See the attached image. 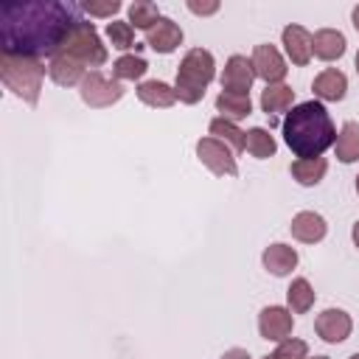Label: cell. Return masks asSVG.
Wrapping results in <instances>:
<instances>
[{
  "label": "cell",
  "mask_w": 359,
  "mask_h": 359,
  "mask_svg": "<svg viewBox=\"0 0 359 359\" xmlns=\"http://www.w3.org/2000/svg\"><path fill=\"white\" fill-rule=\"evenodd\" d=\"M356 194H359V174H356Z\"/></svg>",
  "instance_id": "ab89813d"
},
{
  "label": "cell",
  "mask_w": 359,
  "mask_h": 359,
  "mask_svg": "<svg viewBox=\"0 0 359 359\" xmlns=\"http://www.w3.org/2000/svg\"><path fill=\"white\" fill-rule=\"evenodd\" d=\"M185 8H188L191 14H196V17H210V14H216L222 6H219V0H208V3H199V0H188V3H185Z\"/></svg>",
  "instance_id": "1f68e13d"
},
{
  "label": "cell",
  "mask_w": 359,
  "mask_h": 359,
  "mask_svg": "<svg viewBox=\"0 0 359 359\" xmlns=\"http://www.w3.org/2000/svg\"><path fill=\"white\" fill-rule=\"evenodd\" d=\"M289 171H292V177H294L297 185L311 188V185H317V182L325 177L328 160H325V157H297V160H292Z\"/></svg>",
  "instance_id": "d6986e66"
},
{
  "label": "cell",
  "mask_w": 359,
  "mask_h": 359,
  "mask_svg": "<svg viewBox=\"0 0 359 359\" xmlns=\"http://www.w3.org/2000/svg\"><path fill=\"white\" fill-rule=\"evenodd\" d=\"M280 39H283V48H286V56L292 59V65L303 67L311 62L314 56V48H311V34L297 25V22H289L283 31H280Z\"/></svg>",
  "instance_id": "7c38bea8"
},
{
  "label": "cell",
  "mask_w": 359,
  "mask_h": 359,
  "mask_svg": "<svg viewBox=\"0 0 359 359\" xmlns=\"http://www.w3.org/2000/svg\"><path fill=\"white\" fill-rule=\"evenodd\" d=\"M45 62L34 56H17L0 50V79L6 90H11L17 98H22L28 107L39 104L42 81H45Z\"/></svg>",
  "instance_id": "3957f363"
},
{
  "label": "cell",
  "mask_w": 359,
  "mask_h": 359,
  "mask_svg": "<svg viewBox=\"0 0 359 359\" xmlns=\"http://www.w3.org/2000/svg\"><path fill=\"white\" fill-rule=\"evenodd\" d=\"M53 56L73 59V62H79V65H84V67H101V65L109 59L107 45L101 42V36H98V31H95V25H93L90 20H79V22L70 28V34L62 39V45H59V50H56ZM53 56H50V59H53Z\"/></svg>",
  "instance_id": "5b68a950"
},
{
  "label": "cell",
  "mask_w": 359,
  "mask_h": 359,
  "mask_svg": "<svg viewBox=\"0 0 359 359\" xmlns=\"http://www.w3.org/2000/svg\"><path fill=\"white\" fill-rule=\"evenodd\" d=\"M311 48H314V56L320 62H337L345 53L348 42H345V34L342 31H337V28H320V31L311 34Z\"/></svg>",
  "instance_id": "e0dca14e"
},
{
  "label": "cell",
  "mask_w": 359,
  "mask_h": 359,
  "mask_svg": "<svg viewBox=\"0 0 359 359\" xmlns=\"http://www.w3.org/2000/svg\"><path fill=\"white\" fill-rule=\"evenodd\" d=\"M283 140L294 157H323L328 146L337 140V126L323 101L311 98L294 104L283 118Z\"/></svg>",
  "instance_id": "7a4b0ae2"
},
{
  "label": "cell",
  "mask_w": 359,
  "mask_h": 359,
  "mask_svg": "<svg viewBox=\"0 0 359 359\" xmlns=\"http://www.w3.org/2000/svg\"><path fill=\"white\" fill-rule=\"evenodd\" d=\"M351 20H353V28L359 31V6H353V11H351Z\"/></svg>",
  "instance_id": "836d02e7"
},
{
  "label": "cell",
  "mask_w": 359,
  "mask_h": 359,
  "mask_svg": "<svg viewBox=\"0 0 359 359\" xmlns=\"http://www.w3.org/2000/svg\"><path fill=\"white\" fill-rule=\"evenodd\" d=\"M222 359H250V353H247L244 348H227V351L222 353Z\"/></svg>",
  "instance_id": "d6a6232c"
},
{
  "label": "cell",
  "mask_w": 359,
  "mask_h": 359,
  "mask_svg": "<svg viewBox=\"0 0 359 359\" xmlns=\"http://www.w3.org/2000/svg\"><path fill=\"white\" fill-rule=\"evenodd\" d=\"M351 238H353V244H356V247H359V222H356V224H353V230H351Z\"/></svg>",
  "instance_id": "e575fe53"
},
{
  "label": "cell",
  "mask_w": 359,
  "mask_h": 359,
  "mask_svg": "<svg viewBox=\"0 0 359 359\" xmlns=\"http://www.w3.org/2000/svg\"><path fill=\"white\" fill-rule=\"evenodd\" d=\"M280 359H306L309 356V345L303 342V339H294V337H289V339H283V342H278V351H275Z\"/></svg>",
  "instance_id": "f546056e"
},
{
  "label": "cell",
  "mask_w": 359,
  "mask_h": 359,
  "mask_svg": "<svg viewBox=\"0 0 359 359\" xmlns=\"http://www.w3.org/2000/svg\"><path fill=\"white\" fill-rule=\"evenodd\" d=\"M48 76H50L59 87H73V84H81V81H84L87 70H84V65H79V62H73V59L53 56V59L48 62Z\"/></svg>",
  "instance_id": "44dd1931"
},
{
  "label": "cell",
  "mask_w": 359,
  "mask_h": 359,
  "mask_svg": "<svg viewBox=\"0 0 359 359\" xmlns=\"http://www.w3.org/2000/svg\"><path fill=\"white\" fill-rule=\"evenodd\" d=\"M76 3L28 0L0 6V42L3 53L17 56H53L70 28L81 20Z\"/></svg>",
  "instance_id": "6da1fadb"
},
{
  "label": "cell",
  "mask_w": 359,
  "mask_h": 359,
  "mask_svg": "<svg viewBox=\"0 0 359 359\" xmlns=\"http://www.w3.org/2000/svg\"><path fill=\"white\" fill-rule=\"evenodd\" d=\"M135 93H137V98H140L146 107H151V109H168V107L177 104V90H174L171 84L160 81V79L140 81Z\"/></svg>",
  "instance_id": "ac0fdd59"
},
{
  "label": "cell",
  "mask_w": 359,
  "mask_h": 359,
  "mask_svg": "<svg viewBox=\"0 0 359 359\" xmlns=\"http://www.w3.org/2000/svg\"><path fill=\"white\" fill-rule=\"evenodd\" d=\"M126 14H129L132 28H140V31H146V34H149V31L157 25V20L163 17L160 8H157L154 3H149V0H135V3L126 8Z\"/></svg>",
  "instance_id": "4316f807"
},
{
  "label": "cell",
  "mask_w": 359,
  "mask_h": 359,
  "mask_svg": "<svg viewBox=\"0 0 359 359\" xmlns=\"http://www.w3.org/2000/svg\"><path fill=\"white\" fill-rule=\"evenodd\" d=\"M289 230H292V236H294L297 241H303V244H317V241L325 238L328 224H325V219H323L317 210H300V213L292 216Z\"/></svg>",
  "instance_id": "5bb4252c"
},
{
  "label": "cell",
  "mask_w": 359,
  "mask_h": 359,
  "mask_svg": "<svg viewBox=\"0 0 359 359\" xmlns=\"http://www.w3.org/2000/svg\"><path fill=\"white\" fill-rule=\"evenodd\" d=\"M261 359H280L278 353H266V356H261Z\"/></svg>",
  "instance_id": "d590c367"
},
{
  "label": "cell",
  "mask_w": 359,
  "mask_h": 359,
  "mask_svg": "<svg viewBox=\"0 0 359 359\" xmlns=\"http://www.w3.org/2000/svg\"><path fill=\"white\" fill-rule=\"evenodd\" d=\"M294 317L286 306H264L258 314V334L266 342H283L292 337Z\"/></svg>",
  "instance_id": "9c48e42d"
},
{
  "label": "cell",
  "mask_w": 359,
  "mask_h": 359,
  "mask_svg": "<svg viewBox=\"0 0 359 359\" xmlns=\"http://www.w3.org/2000/svg\"><path fill=\"white\" fill-rule=\"evenodd\" d=\"M334 154L339 163H356L359 160V123L345 121L337 140H334Z\"/></svg>",
  "instance_id": "7402d4cb"
},
{
  "label": "cell",
  "mask_w": 359,
  "mask_h": 359,
  "mask_svg": "<svg viewBox=\"0 0 359 359\" xmlns=\"http://www.w3.org/2000/svg\"><path fill=\"white\" fill-rule=\"evenodd\" d=\"M208 129H210V137H219V140L227 143L233 151H244V146H247V132H241L233 121H227V118H213Z\"/></svg>",
  "instance_id": "484cf974"
},
{
  "label": "cell",
  "mask_w": 359,
  "mask_h": 359,
  "mask_svg": "<svg viewBox=\"0 0 359 359\" xmlns=\"http://www.w3.org/2000/svg\"><path fill=\"white\" fill-rule=\"evenodd\" d=\"M261 112L266 115H275V112H289L292 104H294V90L289 84H266L261 90Z\"/></svg>",
  "instance_id": "ffe728a7"
},
{
  "label": "cell",
  "mask_w": 359,
  "mask_h": 359,
  "mask_svg": "<svg viewBox=\"0 0 359 359\" xmlns=\"http://www.w3.org/2000/svg\"><path fill=\"white\" fill-rule=\"evenodd\" d=\"M311 90H314L317 101H342L348 93V76L337 67H325L323 73L314 76Z\"/></svg>",
  "instance_id": "9a60e30c"
},
{
  "label": "cell",
  "mask_w": 359,
  "mask_h": 359,
  "mask_svg": "<svg viewBox=\"0 0 359 359\" xmlns=\"http://www.w3.org/2000/svg\"><path fill=\"white\" fill-rule=\"evenodd\" d=\"M255 160H266V157H272L275 154V149H278V143H275V137L269 135V129H264V126H252L250 132H247V146H244Z\"/></svg>",
  "instance_id": "83f0119b"
},
{
  "label": "cell",
  "mask_w": 359,
  "mask_h": 359,
  "mask_svg": "<svg viewBox=\"0 0 359 359\" xmlns=\"http://www.w3.org/2000/svg\"><path fill=\"white\" fill-rule=\"evenodd\" d=\"M261 261H264V269H266L269 275L286 278V275L297 266V250L289 247V244H283V241H275V244H269V247L264 250Z\"/></svg>",
  "instance_id": "2e32d148"
},
{
  "label": "cell",
  "mask_w": 359,
  "mask_h": 359,
  "mask_svg": "<svg viewBox=\"0 0 359 359\" xmlns=\"http://www.w3.org/2000/svg\"><path fill=\"white\" fill-rule=\"evenodd\" d=\"M196 157L216 177H236L238 174V163L233 157V149L227 143H222L219 137H210V135L199 137L196 140Z\"/></svg>",
  "instance_id": "52a82bcc"
},
{
  "label": "cell",
  "mask_w": 359,
  "mask_h": 359,
  "mask_svg": "<svg viewBox=\"0 0 359 359\" xmlns=\"http://www.w3.org/2000/svg\"><path fill=\"white\" fill-rule=\"evenodd\" d=\"M306 359H328V356H306Z\"/></svg>",
  "instance_id": "74e56055"
},
{
  "label": "cell",
  "mask_w": 359,
  "mask_h": 359,
  "mask_svg": "<svg viewBox=\"0 0 359 359\" xmlns=\"http://www.w3.org/2000/svg\"><path fill=\"white\" fill-rule=\"evenodd\" d=\"M107 39L112 42V48L118 50H129L135 48V28L129 20H109L107 22Z\"/></svg>",
  "instance_id": "f1b7e54d"
},
{
  "label": "cell",
  "mask_w": 359,
  "mask_h": 359,
  "mask_svg": "<svg viewBox=\"0 0 359 359\" xmlns=\"http://www.w3.org/2000/svg\"><path fill=\"white\" fill-rule=\"evenodd\" d=\"M123 84L118 79H107L101 70H90L79 84V95L90 109H107L123 98Z\"/></svg>",
  "instance_id": "8992f818"
},
{
  "label": "cell",
  "mask_w": 359,
  "mask_h": 359,
  "mask_svg": "<svg viewBox=\"0 0 359 359\" xmlns=\"http://www.w3.org/2000/svg\"><path fill=\"white\" fill-rule=\"evenodd\" d=\"M216 112L219 118H227V121H244L250 112H252V101L250 95H238V93H219L216 95Z\"/></svg>",
  "instance_id": "603a6c76"
},
{
  "label": "cell",
  "mask_w": 359,
  "mask_h": 359,
  "mask_svg": "<svg viewBox=\"0 0 359 359\" xmlns=\"http://www.w3.org/2000/svg\"><path fill=\"white\" fill-rule=\"evenodd\" d=\"M314 331H317V337H320L323 342H328V345H339V342H345V339L351 337V331H353V320H351V314L342 311V309H325V311L317 314V320H314Z\"/></svg>",
  "instance_id": "8fae6325"
},
{
  "label": "cell",
  "mask_w": 359,
  "mask_h": 359,
  "mask_svg": "<svg viewBox=\"0 0 359 359\" xmlns=\"http://www.w3.org/2000/svg\"><path fill=\"white\" fill-rule=\"evenodd\" d=\"M182 28L171 20V17H160L157 25L146 34V45L154 50V53H174L180 45H182Z\"/></svg>",
  "instance_id": "4fadbf2b"
},
{
  "label": "cell",
  "mask_w": 359,
  "mask_h": 359,
  "mask_svg": "<svg viewBox=\"0 0 359 359\" xmlns=\"http://www.w3.org/2000/svg\"><path fill=\"white\" fill-rule=\"evenodd\" d=\"M216 79V59L210 50L205 48H191L180 67H177V81H174V90H177V101L180 104H199L205 98V90L208 84Z\"/></svg>",
  "instance_id": "277c9868"
},
{
  "label": "cell",
  "mask_w": 359,
  "mask_h": 359,
  "mask_svg": "<svg viewBox=\"0 0 359 359\" xmlns=\"http://www.w3.org/2000/svg\"><path fill=\"white\" fill-rule=\"evenodd\" d=\"M348 359H359V353H351V356H348Z\"/></svg>",
  "instance_id": "f35d334b"
},
{
  "label": "cell",
  "mask_w": 359,
  "mask_h": 359,
  "mask_svg": "<svg viewBox=\"0 0 359 359\" xmlns=\"http://www.w3.org/2000/svg\"><path fill=\"white\" fill-rule=\"evenodd\" d=\"M250 62H252L255 79H261V81H266V84H280V81L286 79V70H289V67H286L280 50H278L275 45H269V42L255 45Z\"/></svg>",
  "instance_id": "ba28073f"
},
{
  "label": "cell",
  "mask_w": 359,
  "mask_h": 359,
  "mask_svg": "<svg viewBox=\"0 0 359 359\" xmlns=\"http://www.w3.org/2000/svg\"><path fill=\"white\" fill-rule=\"evenodd\" d=\"M81 11H87L90 17H115L121 11V3L118 0H107V3H81Z\"/></svg>",
  "instance_id": "4dcf8cb0"
},
{
  "label": "cell",
  "mask_w": 359,
  "mask_h": 359,
  "mask_svg": "<svg viewBox=\"0 0 359 359\" xmlns=\"http://www.w3.org/2000/svg\"><path fill=\"white\" fill-rule=\"evenodd\" d=\"M149 70V62L140 53H123L112 62V76L118 81H140Z\"/></svg>",
  "instance_id": "d4e9b609"
},
{
  "label": "cell",
  "mask_w": 359,
  "mask_h": 359,
  "mask_svg": "<svg viewBox=\"0 0 359 359\" xmlns=\"http://www.w3.org/2000/svg\"><path fill=\"white\" fill-rule=\"evenodd\" d=\"M222 81V90L224 93H238V95H250V87L255 81V70H252V62L241 53H233L227 62H224V70L219 76Z\"/></svg>",
  "instance_id": "30bf717a"
},
{
  "label": "cell",
  "mask_w": 359,
  "mask_h": 359,
  "mask_svg": "<svg viewBox=\"0 0 359 359\" xmlns=\"http://www.w3.org/2000/svg\"><path fill=\"white\" fill-rule=\"evenodd\" d=\"M353 65H356V73H359V50H356V59H353Z\"/></svg>",
  "instance_id": "8d00e7d4"
},
{
  "label": "cell",
  "mask_w": 359,
  "mask_h": 359,
  "mask_svg": "<svg viewBox=\"0 0 359 359\" xmlns=\"http://www.w3.org/2000/svg\"><path fill=\"white\" fill-rule=\"evenodd\" d=\"M317 294H314V286L306 280V278H294L286 289V303H289V311L292 314H306L311 306H314Z\"/></svg>",
  "instance_id": "cb8c5ba5"
}]
</instances>
